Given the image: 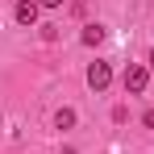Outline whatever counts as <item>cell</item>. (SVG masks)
I'll use <instances>...</instances> for the list:
<instances>
[{"label":"cell","mask_w":154,"mask_h":154,"mask_svg":"<svg viewBox=\"0 0 154 154\" xmlns=\"http://www.w3.org/2000/svg\"><path fill=\"white\" fill-rule=\"evenodd\" d=\"M146 83H150V71H146L142 63H129V67H125V92L142 96V92H146Z\"/></svg>","instance_id":"obj_1"},{"label":"cell","mask_w":154,"mask_h":154,"mask_svg":"<svg viewBox=\"0 0 154 154\" xmlns=\"http://www.w3.org/2000/svg\"><path fill=\"white\" fill-rule=\"evenodd\" d=\"M108 83H112V67L108 63H92L88 67V88L92 92H108Z\"/></svg>","instance_id":"obj_2"},{"label":"cell","mask_w":154,"mask_h":154,"mask_svg":"<svg viewBox=\"0 0 154 154\" xmlns=\"http://www.w3.org/2000/svg\"><path fill=\"white\" fill-rule=\"evenodd\" d=\"M13 17H17V25H33L38 21V0H17V8H13Z\"/></svg>","instance_id":"obj_3"},{"label":"cell","mask_w":154,"mask_h":154,"mask_svg":"<svg viewBox=\"0 0 154 154\" xmlns=\"http://www.w3.org/2000/svg\"><path fill=\"white\" fill-rule=\"evenodd\" d=\"M79 42H83V46H100V42H104V25H83Z\"/></svg>","instance_id":"obj_4"},{"label":"cell","mask_w":154,"mask_h":154,"mask_svg":"<svg viewBox=\"0 0 154 154\" xmlns=\"http://www.w3.org/2000/svg\"><path fill=\"white\" fill-rule=\"evenodd\" d=\"M54 125H58V129H71V125H75V108H58V112H54Z\"/></svg>","instance_id":"obj_5"},{"label":"cell","mask_w":154,"mask_h":154,"mask_svg":"<svg viewBox=\"0 0 154 154\" xmlns=\"http://www.w3.org/2000/svg\"><path fill=\"white\" fill-rule=\"evenodd\" d=\"M63 0H38V8H58Z\"/></svg>","instance_id":"obj_6"},{"label":"cell","mask_w":154,"mask_h":154,"mask_svg":"<svg viewBox=\"0 0 154 154\" xmlns=\"http://www.w3.org/2000/svg\"><path fill=\"white\" fill-rule=\"evenodd\" d=\"M142 125H146V129H154V108L146 112V117H142Z\"/></svg>","instance_id":"obj_7"},{"label":"cell","mask_w":154,"mask_h":154,"mask_svg":"<svg viewBox=\"0 0 154 154\" xmlns=\"http://www.w3.org/2000/svg\"><path fill=\"white\" fill-rule=\"evenodd\" d=\"M150 71H154V50H150Z\"/></svg>","instance_id":"obj_8"}]
</instances>
